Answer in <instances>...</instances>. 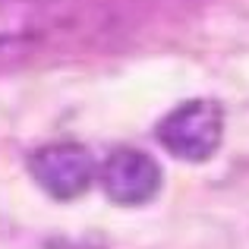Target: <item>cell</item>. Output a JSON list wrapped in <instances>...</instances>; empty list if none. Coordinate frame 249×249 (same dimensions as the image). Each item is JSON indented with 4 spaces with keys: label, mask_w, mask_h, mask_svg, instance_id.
Instances as JSON below:
<instances>
[{
    "label": "cell",
    "mask_w": 249,
    "mask_h": 249,
    "mask_svg": "<svg viewBox=\"0 0 249 249\" xmlns=\"http://www.w3.org/2000/svg\"><path fill=\"white\" fill-rule=\"evenodd\" d=\"M22 29V16H19L16 3L13 0H0V41Z\"/></svg>",
    "instance_id": "obj_4"
},
{
    "label": "cell",
    "mask_w": 249,
    "mask_h": 249,
    "mask_svg": "<svg viewBox=\"0 0 249 249\" xmlns=\"http://www.w3.org/2000/svg\"><path fill=\"white\" fill-rule=\"evenodd\" d=\"M35 180L54 199H76L95 177V161L79 145H44L29 161Z\"/></svg>",
    "instance_id": "obj_3"
},
{
    "label": "cell",
    "mask_w": 249,
    "mask_h": 249,
    "mask_svg": "<svg viewBox=\"0 0 249 249\" xmlns=\"http://www.w3.org/2000/svg\"><path fill=\"white\" fill-rule=\"evenodd\" d=\"M224 133V110L212 98H196L180 104L161 120L158 139L170 155L183 161H205L218 152Z\"/></svg>",
    "instance_id": "obj_1"
},
{
    "label": "cell",
    "mask_w": 249,
    "mask_h": 249,
    "mask_svg": "<svg viewBox=\"0 0 249 249\" xmlns=\"http://www.w3.org/2000/svg\"><path fill=\"white\" fill-rule=\"evenodd\" d=\"M101 186L117 205H145L161 189V167L136 148H117L101 167Z\"/></svg>",
    "instance_id": "obj_2"
}]
</instances>
